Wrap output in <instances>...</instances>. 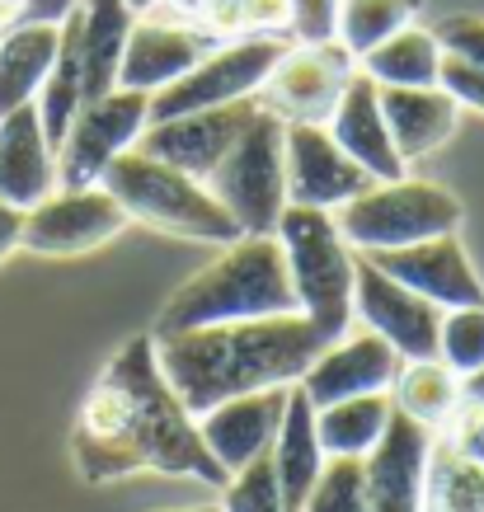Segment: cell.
<instances>
[{
  "instance_id": "cell-34",
  "label": "cell",
  "mask_w": 484,
  "mask_h": 512,
  "mask_svg": "<svg viewBox=\"0 0 484 512\" xmlns=\"http://www.w3.org/2000/svg\"><path fill=\"white\" fill-rule=\"evenodd\" d=\"M221 512H282V489L273 475V456H259L245 470H235L226 489H221Z\"/></svg>"
},
{
  "instance_id": "cell-19",
  "label": "cell",
  "mask_w": 484,
  "mask_h": 512,
  "mask_svg": "<svg viewBox=\"0 0 484 512\" xmlns=\"http://www.w3.org/2000/svg\"><path fill=\"white\" fill-rule=\"evenodd\" d=\"M212 52V38L174 19H137L127 33L123 62H118V90L156 94L188 76Z\"/></svg>"
},
{
  "instance_id": "cell-1",
  "label": "cell",
  "mask_w": 484,
  "mask_h": 512,
  "mask_svg": "<svg viewBox=\"0 0 484 512\" xmlns=\"http://www.w3.org/2000/svg\"><path fill=\"white\" fill-rule=\"evenodd\" d=\"M71 461L85 484H113L141 470L188 475L226 489V470L207 451L198 419L188 414L160 372L156 339H127L99 372L71 428Z\"/></svg>"
},
{
  "instance_id": "cell-30",
  "label": "cell",
  "mask_w": 484,
  "mask_h": 512,
  "mask_svg": "<svg viewBox=\"0 0 484 512\" xmlns=\"http://www.w3.org/2000/svg\"><path fill=\"white\" fill-rule=\"evenodd\" d=\"M423 512H484V461L456 442H433L423 475Z\"/></svg>"
},
{
  "instance_id": "cell-3",
  "label": "cell",
  "mask_w": 484,
  "mask_h": 512,
  "mask_svg": "<svg viewBox=\"0 0 484 512\" xmlns=\"http://www.w3.org/2000/svg\"><path fill=\"white\" fill-rule=\"evenodd\" d=\"M273 315H301L297 287L287 273L278 235H240L207 268H198L156 315L151 339H174L188 329L240 325V320H273Z\"/></svg>"
},
{
  "instance_id": "cell-18",
  "label": "cell",
  "mask_w": 484,
  "mask_h": 512,
  "mask_svg": "<svg viewBox=\"0 0 484 512\" xmlns=\"http://www.w3.org/2000/svg\"><path fill=\"white\" fill-rule=\"evenodd\" d=\"M287 395H292V386L235 395V400L207 409L203 419H198V433H203L207 451L217 456V466L226 475L245 470L264 451H273V437H278L282 414H287Z\"/></svg>"
},
{
  "instance_id": "cell-4",
  "label": "cell",
  "mask_w": 484,
  "mask_h": 512,
  "mask_svg": "<svg viewBox=\"0 0 484 512\" xmlns=\"http://www.w3.org/2000/svg\"><path fill=\"white\" fill-rule=\"evenodd\" d=\"M282 254H287V273L297 287L301 315L325 343L344 339L353 329V282H358V249L348 245L334 212L320 207H292L273 226Z\"/></svg>"
},
{
  "instance_id": "cell-10",
  "label": "cell",
  "mask_w": 484,
  "mask_h": 512,
  "mask_svg": "<svg viewBox=\"0 0 484 512\" xmlns=\"http://www.w3.org/2000/svg\"><path fill=\"white\" fill-rule=\"evenodd\" d=\"M353 71H358V62L348 57V47L339 38L334 43H292L282 52V62L273 66V76L264 80L259 104L282 123L325 127L329 113L339 109Z\"/></svg>"
},
{
  "instance_id": "cell-28",
  "label": "cell",
  "mask_w": 484,
  "mask_h": 512,
  "mask_svg": "<svg viewBox=\"0 0 484 512\" xmlns=\"http://www.w3.org/2000/svg\"><path fill=\"white\" fill-rule=\"evenodd\" d=\"M38 118H43V132L52 141V151L62 146L66 127L85 104V57H80V10L62 19V43H57V62L47 71L43 90H38Z\"/></svg>"
},
{
  "instance_id": "cell-26",
  "label": "cell",
  "mask_w": 484,
  "mask_h": 512,
  "mask_svg": "<svg viewBox=\"0 0 484 512\" xmlns=\"http://www.w3.org/2000/svg\"><path fill=\"white\" fill-rule=\"evenodd\" d=\"M442 43L433 38V29H409L391 33L386 43H376L367 57H362V71L376 80V85H395V90H428V85H442Z\"/></svg>"
},
{
  "instance_id": "cell-35",
  "label": "cell",
  "mask_w": 484,
  "mask_h": 512,
  "mask_svg": "<svg viewBox=\"0 0 484 512\" xmlns=\"http://www.w3.org/2000/svg\"><path fill=\"white\" fill-rule=\"evenodd\" d=\"M433 38L442 43L447 57L475 66V71L484 76V19L480 15H447V19H438V24H433Z\"/></svg>"
},
{
  "instance_id": "cell-6",
  "label": "cell",
  "mask_w": 484,
  "mask_h": 512,
  "mask_svg": "<svg viewBox=\"0 0 484 512\" xmlns=\"http://www.w3.org/2000/svg\"><path fill=\"white\" fill-rule=\"evenodd\" d=\"M466 207L452 188L428 184V179H391V184H372L353 202L334 212V226L358 254L376 249H405L433 235L461 231Z\"/></svg>"
},
{
  "instance_id": "cell-22",
  "label": "cell",
  "mask_w": 484,
  "mask_h": 512,
  "mask_svg": "<svg viewBox=\"0 0 484 512\" xmlns=\"http://www.w3.org/2000/svg\"><path fill=\"white\" fill-rule=\"evenodd\" d=\"M381 113H386V127H391V141L400 160H423L433 156L442 141H452L456 123H461V104L442 85H428V90H395V85H381Z\"/></svg>"
},
{
  "instance_id": "cell-15",
  "label": "cell",
  "mask_w": 484,
  "mask_h": 512,
  "mask_svg": "<svg viewBox=\"0 0 484 512\" xmlns=\"http://www.w3.org/2000/svg\"><path fill=\"white\" fill-rule=\"evenodd\" d=\"M372 268H381L386 278H395L409 292L428 296L442 311H461V306H484V282L470 264L461 235H433L405 249H376L362 254Z\"/></svg>"
},
{
  "instance_id": "cell-17",
  "label": "cell",
  "mask_w": 484,
  "mask_h": 512,
  "mask_svg": "<svg viewBox=\"0 0 484 512\" xmlns=\"http://www.w3.org/2000/svg\"><path fill=\"white\" fill-rule=\"evenodd\" d=\"M433 428L395 409L386 437L376 442L362 466H367V512H423V475L433 456Z\"/></svg>"
},
{
  "instance_id": "cell-41",
  "label": "cell",
  "mask_w": 484,
  "mask_h": 512,
  "mask_svg": "<svg viewBox=\"0 0 484 512\" xmlns=\"http://www.w3.org/2000/svg\"><path fill=\"white\" fill-rule=\"evenodd\" d=\"M165 512H221V508H212V503H203V508H165Z\"/></svg>"
},
{
  "instance_id": "cell-14",
  "label": "cell",
  "mask_w": 484,
  "mask_h": 512,
  "mask_svg": "<svg viewBox=\"0 0 484 512\" xmlns=\"http://www.w3.org/2000/svg\"><path fill=\"white\" fill-rule=\"evenodd\" d=\"M282 151H287V202L292 207L339 212L344 202H353L358 193H367L376 184L372 174L329 137V127L287 123Z\"/></svg>"
},
{
  "instance_id": "cell-37",
  "label": "cell",
  "mask_w": 484,
  "mask_h": 512,
  "mask_svg": "<svg viewBox=\"0 0 484 512\" xmlns=\"http://www.w3.org/2000/svg\"><path fill=\"white\" fill-rule=\"evenodd\" d=\"M442 90L452 94L461 109L484 113V76L475 71V66L456 62V57H442Z\"/></svg>"
},
{
  "instance_id": "cell-11",
  "label": "cell",
  "mask_w": 484,
  "mask_h": 512,
  "mask_svg": "<svg viewBox=\"0 0 484 512\" xmlns=\"http://www.w3.org/2000/svg\"><path fill=\"white\" fill-rule=\"evenodd\" d=\"M123 202L113 198L104 184L94 188H57L52 198L24 212V235L19 245L29 254H47V259H76L90 249L109 245L127 231Z\"/></svg>"
},
{
  "instance_id": "cell-36",
  "label": "cell",
  "mask_w": 484,
  "mask_h": 512,
  "mask_svg": "<svg viewBox=\"0 0 484 512\" xmlns=\"http://www.w3.org/2000/svg\"><path fill=\"white\" fill-rule=\"evenodd\" d=\"M339 5L344 0H287V10H292L287 38L292 43H334L339 38Z\"/></svg>"
},
{
  "instance_id": "cell-27",
  "label": "cell",
  "mask_w": 484,
  "mask_h": 512,
  "mask_svg": "<svg viewBox=\"0 0 484 512\" xmlns=\"http://www.w3.org/2000/svg\"><path fill=\"white\" fill-rule=\"evenodd\" d=\"M391 419H395L391 390H376V395H353V400L315 409V433H320L325 456H367L386 437Z\"/></svg>"
},
{
  "instance_id": "cell-12",
  "label": "cell",
  "mask_w": 484,
  "mask_h": 512,
  "mask_svg": "<svg viewBox=\"0 0 484 512\" xmlns=\"http://www.w3.org/2000/svg\"><path fill=\"white\" fill-rule=\"evenodd\" d=\"M442 306H433L428 296L409 292L395 278H386L381 268H372L358 254V282H353V320L362 329H372L391 343L400 362H428L438 357L442 343Z\"/></svg>"
},
{
  "instance_id": "cell-5",
  "label": "cell",
  "mask_w": 484,
  "mask_h": 512,
  "mask_svg": "<svg viewBox=\"0 0 484 512\" xmlns=\"http://www.w3.org/2000/svg\"><path fill=\"white\" fill-rule=\"evenodd\" d=\"M99 184L123 202V212L132 221L156 226V231H165V235L207 240V245H231V240L245 235L203 179L174 170V165H165V160L141 156L137 146L113 160Z\"/></svg>"
},
{
  "instance_id": "cell-2",
  "label": "cell",
  "mask_w": 484,
  "mask_h": 512,
  "mask_svg": "<svg viewBox=\"0 0 484 512\" xmlns=\"http://www.w3.org/2000/svg\"><path fill=\"white\" fill-rule=\"evenodd\" d=\"M320 353H325V339L311 329L306 315L240 320V325L188 329L174 339H156L160 372L193 419H203L207 409L235 395L297 386Z\"/></svg>"
},
{
  "instance_id": "cell-31",
  "label": "cell",
  "mask_w": 484,
  "mask_h": 512,
  "mask_svg": "<svg viewBox=\"0 0 484 512\" xmlns=\"http://www.w3.org/2000/svg\"><path fill=\"white\" fill-rule=\"evenodd\" d=\"M423 15V0H344L339 5V43L348 57L362 62L376 43H386L391 33L409 29Z\"/></svg>"
},
{
  "instance_id": "cell-9",
  "label": "cell",
  "mask_w": 484,
  "mask_h": 512,
  "mask_svg": "<svg viewBox=\"0 0 484 512\" xmlns=\"http://www.w3.org/2000/svg\"><path fill=\"white\" fill-rule=\"evenodd\" d=\"M151 123V94L109 90L85 99L57 146V188H94L113 160L132 151Z\"/></svg>"
},
{
  "instance_id": "cell-33",
  "label": "cell",
  "mask_w": 484,
  "mask_h": 512,
  "mask_svg": "<svg viewBox=\"0 0 484 512\" xmlns=\"http://www.w3.org/2000/svg\"><path fill=\"white\" fill-rule=\"evenodd\" d=\"M438 357L456 376H470L484 367V306H461L442 315Z\"/></svg>"
},
{
  "instance_id": "cell-40",
  "label": "cell",
  "mask_w": 484,
  "mask_h": 512,
  "mask_svg": "<svg viewBox=\"0 0 484 512\" xmlns=\"http://www.w3.org/2000/svg\"><path fill=\"white\" fill-rule=\"evenodd\" d=\"M127 5H132V15H151V10H156L160 0H127Z\"/></svg>"
},
{
  "instance_id": "cell-13",
  "label": "cell",
  "mask_w": 484,
  "mask_h": 512,
  "mask_svg": "<svg viewBox=\"0 0 484 512\" xmlns=\"http://www.w3.org/2000/svg\"><path fill=\"white\" fill-rule=\"evenodd\" d=\"M254 113H259V99H240V104H221V109H198L165 118V123H146V132L137 137V151L207 184V174L226 160L240 132L254 123Z\"/></svg>"
},
{
  "instance_id": "cell-39",
  "label": "cell",
  "mask_w": 484,
  "mask_h": 512,
  "mask_svg": "<svg viewBox=\"0 0 484 512\" xmlns=\"http://www.w3.org/2000/svg\"><path fill=\"white\" fill-rule=\"evenodd\" d=\"M461 400L475 404V409H484V367L480 372H470V376H461Z\"/></svg>"
},
{
  "instance_id": "cell-38",
  "label": "cell",
  "mask_w": 484,
  "mask_h": 512,
  "mask_svg": "<svg viewBox=\"0 0 484 512\" xmlns=\"http://www.w3.org/2000/svg\"><path fill=\"white\" fill-rule=\"evenodd\" d=\"M19 235H24V212L10 207V202H0V264L19 249Z\"/></svg>"
},
{
  "instance_id": "cell-24",
  "label": "cell",
  "mask_w": 484,
  "mask_h": 512,
  "mask_svg": "<svg viewBox=\"0 0 484 512\" xmlns=\"http://www.w3.org/2000/svg\"><path fill=\"white\" fill-rule=\"evenodd\" d=\"M62 24H15L0 33V118L38 99L57 62Z\"/></svg>"
},
{
  "instance_id": "cell-21",
  "label": "cell",
  "mask_w": 484,
  "mask_h": 512,
  "mask_svg": "<svg viewBox=\"0 0 484 512\" xmlns=\"http://www.w3.org/2000/svg\"><path fill=\"white\" fill-rule=\"evenodd\" d=\"M52 193H57V151L43 132L38 104H24L0 118V202L29 212Z\"/></svg>"
},
{
  "instance_id": "cell-23",
  "label": "cell",
  "mask_w": 484,
  "mask_h": 512,
  "mask_svg": "<svg viewBox=\"0 0 484 512\" xmlns=\"http://www.w3.org/2000/svg\"><path fill=\"white\" fill-rule=\"evenodd\" d=\"M268 456H273V475L282 489V512H301L306 494L325 470V447L315 433V404L306 400L301 386H292V395H287V414H282V428Z\"/></svg>"
},
{
  "instance_id": "cell-7",
  "label": "cell",
  "mask_w": 484,
  "mask_h": 512,
  "mask_svg": "<svg viewBox=\"0 0 484 512\" xmlns=\"http://www.w3.org/2000/svg\"><path fill=\"white\" fill-rule=\"evenodd\" d=\"M287 123L259 104L254 123L240 132L226 160L207 174V188L235 217L245 235H273L278 217L287 212V151H282Z\"/></svg>"
},
{
  "instance_id": "cell-8",
  "label": "cell",
  "mask_w": 484,
  "mask_h": 512,
  "mask_svg": "<svg viewBox=\"0 0 484 512\" xmlns=\"http://www.w3.org/2000/svg\"><path fill=\"white\" fill-rule=\"evenodd\" d=\"M287 47H292V38H278V33H240L231 43L212 47L188 76H179L174 85L151 94V123H165V118L198 109H221V104H240V99H259L264 80L273 76V66L282 62Z\"/></svg>"
},
{
  "instance_id": "cell-32",
  "label": "cell",
  "mask_w": 484,
  "mask_h": 512,
  "mask_svg": "<svg viewBox=\"0 0 484 512\" xmlns=\"http://www.w3.org/2000/svg\"><path fill=\"white\" fill-rule=\"evenodd\" d=\"M301 512H367V466L362 456H325V470Z\"/></svg>"
},
{
  "instance_id": "cell-29",
  "label": "cell",
  "mask_w": 484,
  "mask_h": 512,
  "mask_svg": "<svg viewBox=\"0 0 484 512\" xmlns=\"http://www.w3.org/2000/svg\"><path fill=\"white\" fill-rule=\"evenodd\" d=\"M391 400L400 414H409V419H419L423 428L438 433V428L452 423L456 409H461V376H456L442 357L409 362V367H400V376H395Z\"/></svg>"
},
{
  "instance_id": "cell-25",
  "label": "cell",
  "mask_w": 484,
  "mask_h": 512,
  "mask_svg": "<svg viewBox=\"0 0 484 512\" xmlns=\"http://www.w3.org/2000/svg\"><path fill=\"white\" fill-rule=\"evenodd\" d=\"M80 57H85V99L118 90L127 33L137 24L127 0H80Z\"/></svg>"
},
{
  "instance_id": "cell-16",
  "label": "cell",
  "mask_w": 484,
  "mask_h": 512,
  "mask_svg": "<svg viewBox=\"0 0 484 512\" xmlns=\"http://www.w3.org/2000/svg\"><path fill=\"white\" fill-rule=\"evenodd\" d=\"M395 376H400V353L381 334L362 329V334H344V339L325 343V353L306 367L297 386L306 390V400L315 409H325V404L353 400V395L391 390Z\"/></svg>"
},
{
  "instance_id": "cell-20",
  "label": "cell",
  "mask_w": 484,
  "mask_h": 512,
  "mask_svg": "<svg viewBox=\"0 0 484 512\" xmlns=\"http://www.w3.org/2000/svg\"><path fill=\"white\" fill-rule=\"evenodd\" d=\"M325 127H329V137L339 141L348 156L372 174L376 184L405 179V160H400V151H395L386 113H381V85H376L362 66L344 85V99H339V109L329 113Z\"/></svg>"
}]
</instances>
